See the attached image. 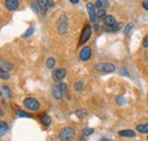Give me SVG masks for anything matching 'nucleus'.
I'll list each match as a JSON object with an SVG mask.
<instances>
[{"label":"nucleus","mask_w":148,"mask_h":141,"mask_svg":"<svg viewBox=\"0 0 148 141\" xmlns=\"http://www.w3.org/2000/svg\"><path fill=\"white\" fill-rule=\"evenodd\" d=\"M58 137L60 141H72L75 137V131L72 126H65L59 131Z\"/></svg>","instance_id":"nucleus-1"},{"label":"nucleus","mask_w":148,"mask_h":141,"mask_svg":"<svg viewBox=\"0 0 148 141\" xmlns=\"http://www.w3.org/2000/svg\"><path fill=\"white\" fill-rule=\"evenodd\" d=\"M57 31L60 35H64L69 31V18L66 15H60L57 21Z\"/></svg>","instance_id":"nucleus-2"},{"label":"nucleus","mask_w":148,"mask_h":141,"mask_svg":"<svg viewBox=\"0 0 148 141\" xmlns=\"http://www.w3.org/2000/svg\"><path fill=\"white\" fill-rule=\"evenodd\" d=\"M23 105L26 109L31 110V112H38L40 109V103L37 98L33 97H27L23 100Z\"/></svg>","instance_id":"nucleus-3"},{"label":"nucleus","mask_w":148,"mask_h":141,"mask_svg":"<svg viewBox=\"0 0 148 141\" xmlns=\"http://www.w3.org/2000/svg\"><path fill=\"white\" fill-rule=\"evenodd\" d=\"M91 33H92V27L89 25V24H86L82 32H81V35H80V41H79V44H84L91 36Z\"/></svg>","instance_id":"nucleus-4"},{"label":"nucleus","mask_w":148,"mask_h":141,"mask_svg":"<svg viewBox=\"0 0 148 141\" xmlns=\"http://www.w3.org/2000/svg\"><path fill=\"white\" fill-rule=\"evenodd\" d=\"M95 68L100 73H113L116 70L115 65L112 64V63H98L95 66Z\"/></svg>","instance_id":"nucleus-5"},{"label":"nucleus","mask_w":148,"mask_h":141,"mask_svg":"<svg viewBox=\"0 0 148 141\" xmlns=\"http://www.w3.org/2000/svg\"><path fill=\"white\" fill-rule=\"evenodd\" d=\"M86 8H87V12H88V15H89L90 22H91L92 24L97 23V10H96L95 3H92V2H88V3L86 5Z\"/></svg>","instance_id":"nucleus-6"},{"label":"nucleus","mask_w":148,"mask_h":141,"mask_svg":"<svg viewBox=\"0 0 148 141\" xmlns=\"http://www.w3.org/2000/svg\"><path fill=\"white\" fill-rule=\"evenodd\" d=\"M91 55H92V50H91V47L90 46H84L80 53H79V58L82 60V62H87L91 58Z\"/></svg>","instance_id":"nucleus-7"},{"label":"nucleus","mask_w":148,"mask_h":141,"mask_svg":"<svg viewBox=\"0 0 148 141\" xmlns=\"http://www.w3.org/2000/svg\"><path fill=\"white\" fill-rule=\"evenodd\" d=\"M66 70L65 68H57L53 73V80L55 82H60L65 76H66Z\"/></svg>","instance_id":"nucleus-8"},{"label":"nucleus","mask_w":148,"mask_h":141,"mask_svg":"<svg viewBox=\"0 0 148 141\" xmlns=\"http://www.w3.org/2000/svg\"><path fill=\"white\" fill-rule=\"evenodd\" d=\"M123 27V23H115L114 25H111V26H106V25H104L103 26V30L105 31V32H116V31H120L121 29Z\"/></svg>","instance_id":"nucleus-9"},{"label":"nucleus","mask_w":148,"mask_h":141,"mask_svg":"<svg viewBox=\"0 0 148 141\" xmlns=\"http://www.w3.org/2000/svg\"><path fill=\"white\" fill-rule=\"evenodd\" d=\"M5 7H6V9H8L10 12L16 10L19 7V2L17 0H6L5 1Z\"/></svg>","instance_id":"nucleus-10"},{"label":"nucleus","mask_w":148,"mask_h":141,"mask_svg":"<svg viewBox=\"0 0 148 141\" xmlns=\"http://www.w3.org/2000/svg\"><path fill=\"white\" fill-rule=\"evenodd\" d=\"M119 136L122 137V138L130 139V138H134L136 137V132L133 130H121V131H119Z\"/></svg>","instance_id":"nucleus-11"},{"label":"nucleus","mask_w":148,"mask_h":141,"mask_svg":"<svg viewBox=\"0 0 148 141\" xmlns=\"http://www.w3.org/2000/svg\"><path fill=\"white\" fill-rule=\"evenodd\" d=\"M38 2V6H39V8H40V13L42 14V15H45L46 13H47V10H48V0H39L37 1Z\"/></svg>","instance_id":"nucleus-12"},{"label":"nucleus","mask_w":148,"mask_h":141,"mask_svg":"<svg viewBox=\"0 0 148 141\" xmlns=\"http://www.w3.org/2000/svg\"><path fill=\"white\" fill-rule=\"evenodd\" d=\"M63 94H64V92L58 88V84H55L53 87V96H54V98L56 100H60L63 98Z\"/></svg>","instance_id":"nucleus-13"},{"label":"nucleus","mask_w":148,"mask_h":141,"mask_svg":"<svg viewBox=\"0 0 148 141\" xmlns=\"http://www.w3.org/2000/svg\"><path fill=\"white\" fill-rule=\"evenodd\" d=\"M8 130H9V125H8V123L5 122V121H2V120H0V137L6 136L7 132H8Z\"/></svg>","instance_id":"nucleus-14"},{"label":"nucleus","mask_w":148,"mask_h":141,"mask_svg":"<svg viewBox=\"0 0 148 141\" xmlns=\"http://www.w3.org/2000/svg\"><path fill=\"white\" fill-rule=\"evenodd\" d=\"M103 22H104V25L111 26V25H114L116 23V19H115V17L113 15H107L106 17L103 19Z\"/></svg>","instance_id":"nucleus-15"},{"label":"nucleus","mask_w":148,"mask_h":141,"mask_svg":"<svg viewBox=\"0 0 148 141\" xmlns=\"http://www.w3.org/2000/svg\"><path fill=\"white\" fill-rule=\"evenodd\" d=\"M107 6H108V1L106 0H98L95 2V7L97 9H105Z\"/></svg>","instance_id":"nucleus-16"},{"label":"nucleus","mask_w":148,"mask_h":141,"mask_svg":"<svg viewBox=\"0 0 148 141\" xmlns=\"http://www.w3.org/2000/svg\"><path fill=\"white\" fill-rule=\"evenodd\" d=\"M75 115H76V117H77V118L83 120V118H86V117H87L88 113H87V110H86V109H83V108H79V109L75 112Z\"/></svg>","instance_id":"nucleus-17"},{"label":"nucleus","mask_w":148,"mask_h":141,"mask_svg":"<svg viewBox=\"0 0 148 141\" xmlns=\"http://www.w3.org/2000/svg\"><path fill=\"white\" fill-rule=\"evenodd\" d=\"M1 93L5 98H10L12 97V91H10V88L8 86H2L1 87Z\"/></svg>","instance_id":"nucleus-18"},{"label":"nucleus","mask_w":148,"mask_h":141,"mask_svg":"<svg viewBox=\"0 0 148 141\" xmlns=\"http://www.w3.org/2000/svg\"><path fill=\"white\" fill-rule=\"evenodd\" d=\"M136 130L140 133H148V123H143V124H138L136 126Z\"/></svg>","instance_id":"nucleus-19"},{"label":"nucleus","mask_w":148,"mask_h":141,"mask_svg":"<svg viewBox=\"0 0 148 141\" xmlns=\"http://www.w3.org/2000/svg\"><path fill=\"white\" fill-rule=\"evenodd\" d=\"M41 123L43 124L45 126H49L51 124V117L48 114H43L41 116Z\"/></svg>","instance_id":"nucleus-20"},{"label":"nucleus","mask_w":148,"mask_h":141,"mask_svg":"<svg viewBox=\"0 0 148 141\" xmlns=\"http://www.w3.org/2000/svg\"><path fill=\"white\" fill-rule=\"evenodd\" d=\"M0 67H1L2 70L9 72V70L13 68V65H12L9 62H7V60H0Z\"/></svg>","instance_id":"nucleus-21"},{"label":"nucleus","mask_w":148,"mask_h":141,"mask_svg":"<svg viewBox=\"0 0 148 141\" xmlns=\"http://www.w3.org/2000/svg\"><path fill=\"white\" fill-rule=\"evenodd\" d=\"M46 66H47V68H49V70H51V68H54L56 66V59L54 57H49L47 60H46Z\"/></svg>","instance_id":"nucleus-22"},{"label":"nucleus","mask_w":148,"mask_h":141,"mask_svg":"<svg viewBox=\"0 0 148 141\" xmlns=\"http://www.w3.org/2000/svg\"><path fill=\"white\" fill-rule=\"evenodd\" d=\"M16 114L18 117H26V118H32V115L25 110H22V109H17L16 110Z\"/></svg>","instance_id":"nucleus-23"},{"label":"nucleus","mask_w":148,"mask_h":141,"mask_svg":"<svg viewBox=\"0 0 148 141\" xmlns=\"http://www.w3.org/2000/svg\"><path fill=\"white\" fill-rule=\"evenodd\" d=\"M133 27H134V23H128L125 26H124V29H123V34L124 35H128L133 30Z\"/></svg>","instance_id":"nucleus-24"},{"label":"nucleus","mask_w":148,"mask_h":141,"mask_svg":"<svg viewBox=\"0 0 148 141\" xmlns=\"http://www.w3.org/2000/svg\"><path fill=\"white\" fill-rule=\"evenodd\" d=\"M34 31H36V30H34V27H33V26L29 27V29H27V30L22 34V38H23V39H27L29 36H31V35L34 33Z\"/></svg>","instance_id":"nucleus-25"},{"label":"nucleus","mask_w":148,"mask_h":141,"mask_svg":"<svg viewBox=\"0 0 148 141\" xmlns=\"http://www.w3.org/2000/svg\"><path fill=\"white\" fill-rule=\"evenodd\" d=\"M106 16H107L106 9H98V10H97V19L103 21V19L106 17Z\"/></svg>","instance_id":"nucleus-26"},{"label":"nucleus","mask_w":148,"mask_h":141,"mask_svg":"<svg viewBox=\"0 0 148 141\" xmlns=\"http://www.w3.org/2000/svg\"><path fill=\"white\" fill-rule=\"evenodd\" d=\"M83 87H84V82L83 81H77V82H75L73 86L74 88V91H81L82 89H83Z\"/></svg>","instance_id":"nucleus-27"},{"label":"nucleus","mask_w":148,"mask_h":141,"mask_svg":"<svg viewBox=\"0 0 148 141\" xmlns=\"http://www.w3.org/2000/svg\"><path fill=\"white\" fill-rule=\"evenodd\" d=\"M115 103L120 106L124 105V104H125V98H124L123 96H121V94H120V96H116V97H115Z\"/></svg>","instance_id":"nucleus-28"},{"label":"nucleus","mask_w":148,"mask_h":141,"mask_svg":"<svg viewBox=\"0 0 148 141\" xmlns=\"http://www.w3.org/2000/svg\"><path fill=\"white\" fill-rule=\"evenodd\" d=\"M9 77H10L9 76V73L0 67V79H2V80H9Z\"/></svg>","instance_id":"nucleus-29"},{"label":"nucleus","mask_w":148,"mask_h":141,"mask_svg":"<svg viewBox=\"0 0 148 141\" xmlns=\"http://www.w3.org/2000/svg\"><path fill=\"white\" fill-rule=\"evenodd\" d=\"M93 133V129L91 127H84L83 129V134L86 136V137H89V136H91Z\"/></svg>","instance_id":"nucleus-30"},{"label":"nucleus","mask_w":148,"mask_h":141,"mask_svg":"<svg viewBox=\"0 0 148 141\" xmlns=\"http://www.w3.org/2000/svg\"><path fill=\"white\" fill-rule=\"evenodd\" d=\"M31 8H32V10H33L36 14H40V8H39V6H38V2H32V3H31Z\"/></svg>","instance_id":"nucleus-31"},{"label":"nucleus","mask_w":148,"mask_h":141,"mask_svg":"<svg viewBox=\"0 0 148 141\" xmlns=\"http://www.w3.org/2000/svg\"><path fill=\"white\" fill-rule=\"evenodd\" d=\"M58 88L60 89L63 92H66L69 87H67V84H66L65 82H59V83H58Z\"/></svg>","instance_id":"nucleus-32"},{"label":"nucleus","mask_w":148,"mask_h":141,"mask_svg":"<svg viewBox=\"0 0 148 141\" xmlns=\"http://www.w3.org/2000/svg\"><path fill=\"white\" fill-rule=\"evenodd\" d=\"M143 47L148 49V34L145 35V38H144V40H143Z\"/></svg>","instance_id":"nucleus-33"},{"label":"nucleus","mask_w":148,"mask_h":141,"mask_svg":"<svg viewBox=\"0 0 148 141\" xmlns=\"http://www.w3.org/2000/svg\"><path fill=\"white\" fill-rule=\"evenodd\" d=\"M141 6H143V8H144L145 10L148 12V0H144V1L141 2Z\"/></svg>","instance_id":"nucleus-34"},{"label":"nucleus","mask_w":148,"mask_h":141,"mask_svg":"<svg viewBox=\"0 0 148 141\" xmlns=\"http://www.w3.org/2000/svg\"><path fill=\"white\" fill-rule=\"evenodd\" d=\"M92 29L95 30V31H98V30H99V24H98V23H95Z\"/></svg>","instance_id":"nucleus-35"},{"label":"nucleus","mask_w":148,"mask_h":141,"mask_svg":"<svg viewBox=\"0 0 148 141\" xmlns=\"http://www.w3.org/2000/svg\"><path fill=\"white\" fill-rule=\"evenodd\" d=\"M121 74H122V75H124V74H125L127 76H129V73H128V70H123V68L121 70Z\"/></svg>","instance_id":"nucleus-36"},{"label":"nucleus","mask_w":148,"mask_h":141,"mask_svg":"<svg viewBox=\"0 0 148 141\" xmlns=\"http://www.w3.org/2000/svg\"><path fill=\"white\" fill-rule=\"evenodd\" d=\"M54 5H55L54 1H48V7H51V6H54Z\"/></svg>","instance_id":"nucleus-37"},{"label":"nucleus","mask_w":148,"mask_h":141,"mask_svg":"<svg viewBox=\"0 0 148 141\" xmlns=\"http://www.w3.org/2000/svg\"><path fill=\"white\" fill-rule=\"evenodd\" d=\"M70 2H71V3H73V5H76V3H79V0H71Z\"/></svg>","instance_id":"nucleus-38"},{"label":"nucleus","mask_w":148,"mask_h":141,"mask_svg":"<svg viewBox=\"0 0 148 141\" xmlns=\"http://www.w3.org/2000/svg\"><path fill=\"white\" fill-rule=\"evenodd\" d=\"M99 141H113L111 139H108V138H103V139H100Z\"/></svg>","instance_id":"nucleus-39"},{"label":"nucleus","mask_w":148,"mask_h":141,"mask_svg":"<svg viewBox=\"0 0 148 141\" xmlns=\"http://www.w3.org/2000/svg\"><path fill=\"white\" fill-rule=\"evenodd\" d=\"M147 140H148V137H147Z\"/></svg>","instance_id":"nucleus-40"},{"label":"nucleus","mask_w":148,"mask_h":141,"mask_svg":"<svg viewBox=\"0 0 148 141\" xmlns=\"http://www.w3.org/2000/svg\"><path fill=\"white\" fill-rule=\"evenodd\" d=\"M0 110H1V108H0Z\"/></svg>","instance_id":"nucleus-41"}]
</instances>
